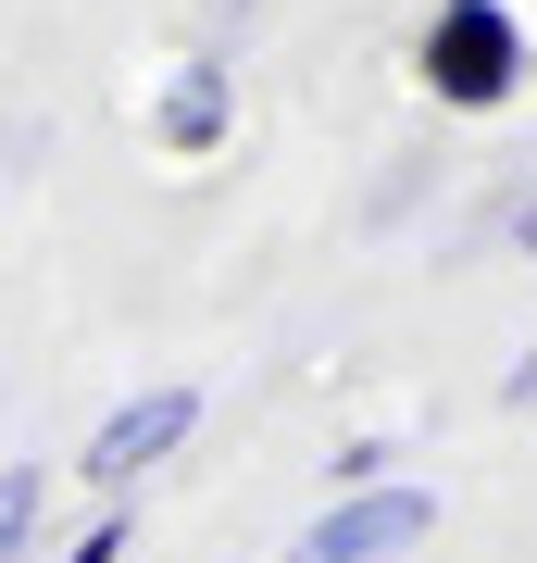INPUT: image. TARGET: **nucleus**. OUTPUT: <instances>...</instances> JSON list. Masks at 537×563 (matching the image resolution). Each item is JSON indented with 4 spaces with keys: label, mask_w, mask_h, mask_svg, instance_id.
Masks as SVG:
<instances>
[{
    "label": "nucleus",
    "mask_w": 537,
    "mask_h": 563,
    "mask_svg": "<svg viewBox=\"0 0 537 563\" xmlns=\"http://www.w3.org/2000/svg\"><path fill=\"white\" fill-rule=\"evenodd\" d=\"M513 239H525V251H537V188H525V201H513Z\"/></svg>",
    "instance_id": "6e6552de"
},
{
    "label": "nucleus",
    "mask_w": 537,
    "mask_h": 563,
    "mask_svg": "<svg viewBox=\"0 0 537 563\" xmlns=\"http://www.w3.org/2000/svg\"><path fill=\"white\" fill-rule=\"evenodd\" d=\"M63 563H125V514H100V526H88V539L63 551Z\"/></svg>",
    "instance_id": "423d86ee"
},
{
    "label": "nucleus",
    "mask_w": 537,
    "mask_h": 563,
    "mask_svg": "<svg viewBox=\"0 0 537 563\" xmlns=\"http://www.w3.org/2000/svg\"><path fill=\"white\" fill-rule=\"evenodd\" d=\"M413 63H425V88L450 113H500L525 88V25H513V0H438Z\"/></svg>",
    "instance_id": "f257e3e1"
},
{
    "label": "nucleus",
    "mask_w": 537,
    "mask_h": 563,
    "mask_svg": "<svg viewBox=\"0 0 537 563\" xmlns=\"http://www.w3.org/2000/svg\"><path fill=\"white\" fill-rule=\"evenodd\" d=\"M438 539V488H338L313 526L288 539V563H400V551H425Z\"/></svg>",
    "instance_id": "f03ea898"
},
{
    "label": "nucleus",
    "mask_w": 537,
    "mask_h": 563,
    "mask_svg": "<svg viewBox=\"0 0 537 563\" xmlns=\"http://www.w3.org/2000/svg\"><path fill=\"white\" fill-rule=\"evenodd\" d=\"M188 426H200V388H176V376H163V388H138V401H113V413L88 426L76 476L100 488V501H125L150 463H176V451H188Z\"/></svg>",
    "instance_id": "7ed1b4c3"
},
{
    "label": "nucleus",
    "mask_w": 537,
    "mask_h": 563,
    "mask_svg": "<svg viewBox=\"0 0 537 563\" xmlns=\"http://www.w3.org/2000/svg\"><path fill=\"white\" fill-rule=\"evenodd\" d=\"M500 401H513V413H537V339H525V363H513V376H500Z\"/></svg>",
    "instance_id": "0eeeda50"
},
{
    "label": "nucleus",
    "mask_w": 537,
    "mask_h": 563,
    "mask_svg": "<svg viewBox=\"0 0 537 563\" xmlns=\"http://www.w3.org/2000/svg\"><path fill=\"white\" fill-rule=\"evenodd\" d=\"M51 526V463H0V563H25Z\"/></svg>",
    "instance_id": "39448f33"
},
{
    "label": "nucleus",
    "mask_w": 537,
    "mask_h": 563,
    "mask_svg": "<svg viewBox=\"0 0 537 563\" xmlns=\"http://www.w3.org/2000/svg\"><path fill=\"white\" fill-rule=\"evenodd\" d=\"M225 125H238V76H225L213 51H188L176 76H163V101H150V139L176 163H200V151H225Z\"/></svg>",
    "instance_id": "20e7f679"
}]
</instances>
